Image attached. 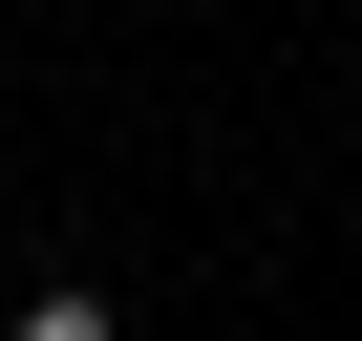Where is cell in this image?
<instances>
[{
  "instance_id": "1",
  "label": "cell",
  "mask_w": 362,
  "mask_h": 341,
  "mask_svg": "<svg viewBox=\"0 0 362 341\" xmlns=\"http://www.w3.org/2000/svg\"><path fill=\"white\" fill-rule=\"evenodd\" d=\"M0 341H128V320H107L86 277H43V299H22V320H0Z\"/></svg>"
}]
</instances>
